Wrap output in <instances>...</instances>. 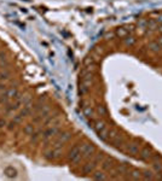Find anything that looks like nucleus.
<instances>
[{"instance_id":"nucleus-2","label":"nucleus","mask_w":162,"mask_h":181,"mask_svg":"<svg viewBox=\"0 0 162 181\" xmlns=\"http://www.w3.org/2000/svg\"><path fill=\"white\" fill-rule=\"evenodd\" d=\"M81 149V157L82 158H91L96 152V146L91 143H85L80 146Z\"/></svg>"},{"instance_id":"nucleus-8","label":"nucleus","mask_w":162,"mask_h":181,"mask_svg":"<svg viewBox=\"0 0 162 181\" xmlns=\"http://www.w3.org/2000/svg\"><path fill=\"white\" fill-rule=\"evenodd\" d=\"M60 123V117L59 116H47V118L45 120V126H47V127H51V126H58Z\"/></svg>"},{"instance_id":"nucleus-29","label":"nucleus","mask_w":162,"mask_h":181,"mask_svg":"<svg viewBox=\"0 0 162 181\" xmlns=\"http://www.w3.org/2000/svg\"><path fill=\"white\" fill-rule=\"evenodd\" d=\"M93 63H94L93 57L87 56V57L84 59V65H85V67H90V65H93Z\"/></svg>"},{"instance_id":"nucleus-28","label":"nucleus","mask_w":162,"mask_h":181,"mask_svg":"<svg viewBox=\"0 0 162 181\" xmlns=\"http://www.w3.org/2000/svg\"><path fill=\"white\" fill-rule=\"evenodd\" d=\"M97 111H98V114L100 115V116H105V115L108 114V110L104 105H99V106L97 108Z\"/></svg>"},{"instance_id":"nucleus-4","label":"nucleus","mask_w":162,"mask_h":181,"mask_svg":"<svg viewBox=\"0 0 162 181\" xmlns=\"http://www.w3.org/2000/svg\"><path fill=\"white\" fill-rule=\"evenodd\" d=\"M81 158H82V157H81V149H80L79 145H75V146H73L69 151L68 159L72 163H78Z\"/></svg>"},{"instance_id":"nucleus-26","label":"nucleus","mask_w":162,"mask_h":181,"mask_svg":"<svg viewBox=\"0 0 162 181\" xmlns=\"http://www.w3.org/2000/svg\"><path fill=\"white\" fill-rule=\"evenodd\" d=\"M127 165L126 164H120L118 169H116V174H125V173H127Z\"/></svg>"},{"instance_id":"nucleus-18","label":"nucleus","mask_w":162,"mask_h":181,"mask_svg":"<svg viewBox=\"0 0 162 181\" xmlns=\"http://www.w3.org/2000/svg\"><path fill=\"white\" fill-rule=\"evenodd\" d=\"M84 115L86 117H91L92 118L93 117V115H94V110L92 106H90V105H87V106H84Z\"/></svg>"},{"instance_id":"nucleus-31","label":"nucleus","mask_w":162,"mask_h":181,"mask_svg":"<svg viewBox=\"0 0 162 181\" xmlns=\"http://www.w3.org/2000/svg\"><path fill=\"white\" fill-rule=\"evenodd\" d=\"M105 158V153L104 152H99L98 155H96V157H94V162L96 163H99V162H103V159Z\"/></svg>"},{"instance_id":"nucleus-21","label":"nucleus","mask_w":162,"mask_h":181,"mask_svg":"<svg viewBox=\"0 0 162 181\" xmlns=\"http://www.w3.org/2000/svg\"><path fill=\"white\" fill-rule=\"evenodd\" d=\"M34 132H35V129H34V126L33 124H26V126H24L23 133L26 134V135H32Z\"/></svg>"},{"instance_id":"nucleus-33","label":"nucleus","mask_w":162,"mask_h":181,"mask_svg":"<svg viewBox=\"0 0 162 181\" xmlns=\"http://www.w3.org/2000/svg\"><path fill=\"white\" fill-rule=\"evenodd\" d=\"M156 26H157V22H156V21H148V28L149 29L154 30L156 28Z\"/></svg>"},{"instance_id":"nucleus-12","label":"nucleus","mask_w":162,"mask_h":181,"mask_svg":"<svg viewBox=\"0 0 162 181\" xmlns=\"http://www.w3.org/2000/svg\"><path fill=\"white\" fill-rule=\"evenodd\" d=\"M139 152V145L138 144H135V143H132V144H128L127 145V153L129 155H137Z\"/></svg>"},{"instance_id":"nucleus-38","label":"nucleus","mask_w":162,"mask_h":181,"mask_svg":"<svg viewBox=\"0 0 162 181\" xmlns=\"http://www.w3.org/2000/svg\"><path fill=\"white\" fill-rule=\"evenodd\" d=\"M154 168H155L156 170H162V165H161L160 163H157V162H155V163H154Z\"/></svg>"},{"instance_id":"nucleus-37","label":"nucleus","mask_w":162,"mask_h":181,"mask_svg":"<svg viewBox=\"0 0 162 181\" xmlns=\"http://www.w3.org/2000/svg\"><path fill=\"white\" fill-rule=\"evenodd\" d=\"M5 126H7V122H6V120H5V118H0V128L5 127Z\"/></svg>"},{"instance_id":"nucleus-10","label":"nucleus","mask_w":162,"mask_h":181,"mask_svg":"<svg viewBox=\"0 0 162 181\" xmlns=\"http://www.w3.org/2000/svg\"><path fill=\"white\" fill-rule=\"evenodd\" d=\"M4 174L6 175L7 178H10V179H16L17 178V170L15 169L12 165H9V167L5 168Z\"/></svg>"},{"instance_id":"nucleus-13","label":"nucleus","mask_w":162,"mask_h":181,"mask_svg":"<svg viewBox=\"0 0 162 181\" xmlns=\"http://www.w3.org/2000/svg\"><path fill=\"white\" fill-rule=\"evenodd\" d=\"M82 76V79H81V83L82 85H87V86H90L91 82L93 81V75L92 73H87L85 75H81Z\"/></svg>"},{"instance_id":"nucleus-35","label":"nucleus","mask_w":162,"mask_h":181,"mask_svg":"<svg viewBox=\"0 0 162 181\" xmlns=\"http://www.w3.org/2000/svg\"><path fill=\"white\" fill-rule=\"evenodd\" d=\"M22 120H23V117L18 114V115H16V116H13V120H12V121H15V122L18 124V123H21V122H22Z\"/></svg>"},{"instance_id":"nucleus-41","label":"nucleus","mask_w":162,"mask_h":181,"mask_svg":"<svg viewBox=\"0 0 162 181\" xmlns=\"http://www.w3.org/2000/svg\"><path fill=\"white\" fill-rule=\"evenodd\" d=\"M157 30H159V32H160V33L162 34V24H161V26H160V27L157 28Z\"/></svg>"},{"instance_id":"nucleus-22","label":"nucleus","mask_w":162,"mask_h":181,"mask_svg":"<svg viewBox=\"0 0 162 181\" xmlns=\"http://www.w3.org/2000/svg\"><path fill=\"white\" fill-rule=\"evenodd\" d=\"M123 141H125V140H123V138H122V137H120V134H119L118 137H116V138H115V139H114L111 143H113V145H114V146L119 147V146H121V145L123 144Z\"/></svg>"},{"instance_id":"nucleus-14","label":"nucleus","mask_w":162,"mask_h":181,"mask_svg":"<svg viewBox=\"0 0 162 181\" xmlns=\"http://www.w3.org/2000/svg\"><path fill=\"white\" fill-rule=\"evenodd\" d=\"M5 93H6V95H7L10 99H11V98H16L17 94H18V89H17V87H13V86H12V87L6 88Z\"/></svg>"},{"instance_id":"nucleus-9","label":"nucleus","mask_w":162,"mask_h":181,"mask_svg":"<svg viewBox=\"0 0 162 181\" xmlns=\"http://www.w3.org/2000/svg\"><path fill=\"white\" fill-rule=\"evenodd\" d=\"M97 164H98V163H96L94 161H92V162H87L86 164H84L82 173H84V174H91V173H93L94 169H96V167H97Z\"/></svg>"},{"instance_id":"nucleus-19","label":"nucleus","mask_w":162,"mask_h":181,"mask_svg":"<svg viewBox=\"0 0 162 181\" xmlns=\"http://www.w3.org/2000/svg\"><path fill=\"white\" fill-rule=\"evenodd\" d=\"M128 178H129V179H132V180H139V179L141 178V173L139 172L138 169H133L132 172L129 173Z\"/></svg>"},{"instance_id":"nucleus-20","label":"nucleus","mask_w":162,"mask_h":181,"mask_svg":"<svg viewBox=\"0 0 162 181\" xmlns=\"http://www.w3.org/2000/svg\"><path fill=\"white\" fill-rule=\"evenodd\" d=\"M98 134V137L100 140H104V141H108V135H109V129L108 128H104L102 132H99L97 133Z\"/></svg>"},{"instance_id":"nucleus-27","label":"nucleus","mask_w":162,"mask_h":181,"mask_svg":"<svg viewBox=\"0 0 162 181\" xmlns=\"http://www.w3.org/2000/svg\"><path fill=\"white\" fill-rule=\"evenodd\" d=\"M135 41H137V40H135L133 36H128V35H127V36H126V39H125V44L127 45V46H133V45L135 44Z\"/></svg>"},{"instance_id":"nucleus-15","label":"nucleus","mask_w":162,"mask_h":181,"mask_svg":"<svg viewBox=\"0 0 162 181\" xmlns=\"http://www.w3.org/2000/svg\"><path fill=\"white\" fill-rule=\"evenodd\" d=\"M128 32L129 30L126 27H119L118 29H116L115 34H116V36H119V38H126L128 35Z\"/></svg>"},{"instance_id":"nucleus-1","label":"nucleus","mask_w":162,"mask_h":181,"mask_svg":"<svg viewBox=\"0 0 162 181\" xmlns=\"http://www.w3.org/2000/svg\"><path fill=\"white\" fill-rule=\"evenodd\" d=\"M72 138V133L70 132H60L56 135V139L53 141V147H62L63 145Z\"/></svg>"},{"instance_id":"nucleus-5","label":"nucleus","mask_w":162,"mask_h":181,"mask_svg":"<svg viewBox=\"0 0 162 181\" xmlns=\"http://www.w3.org/2000/svg\"><path fill=\"white\" fill-rule=\"evenodd\" d=\"M58 133H59L58 126H51V127H48L45 132H42V139L45 140V141H48L50 139L56 137Z\"/></svg>"},{"instance_id":"nucleus-6","label":"nucleus","mask_w":162,"mask_h":181,"mask_svg":"<svg viewBox=\"0 0 162 181\" xmlns=\"http://www.w3.org/2000/svg\"><path fill=\"white\" fill-rule=\"evenodd\" d=\"M139 157L143 161H148L149 158L153 157V149L150 146H145L139 151Z\"/></svg>"},{"instance_id":"nucleus-42","label":"nucleus","mask_w":162,"mask_h":181,"mask_svg":"<svg viewBox=\"0 0 162 181\" xmlns=\"http://www.w3.org/2000/svg\"><path fill=\"white\" fill-rule=\"evenodd\" d=\"M21 11H22V12H26V13H27V9H21Z\"/></svg>"},{"instance_id":"nucleus-11","label":"nucleus","mask_w":162,"mask_h":181,"mask_svg":"<svg viewBox=\"0 0 162 181\" xmlns=\"http://www.w3.org/2000/svg\"><path fill=\"white\" fill-rule=\"evenodd\" d=\"M93 128H94L96 132L99 133V132H102L104 128H107V124H105L104 121L97 120V121H94V122H93Z\"/></svg>"},{"instance_id":"nucleus-16","label":"nucleus","mask_w":162,"mask_h":181,"mask_svg":"<svg viewBox=\"0 0 162 181\" xmlns=\"http://www.w3.org/2000/svg\"><path fill=\"white\" fill-rule=\"evenodd\" d=\"M149 50L151 52H155V53H157L160 52L161 50H162V46L157 42V41H153V42H150L149 44Z\"/></svg>"},{"instance_id":"nucleus-32","label":"nucleus","mask_w":162,"mask_h":181,"mask_svg":"<svg viewBox=\"0 0 162 181\" xmlns=\"http://www.w3.org/2000/svg\"><path fill=\"white\" fill-rule=\"evenodd\" d=\"M10 76H11V74H10L9 70H4V71L0 73V80H3V81L4 80H9Z\"/></svg>"},{"instance_id":"nucleus-39","label":"nucleus","mask_w":162,"mask_h":181,"mask_svg":"<svg viewBox=\"0 0 162 181\" xmlns=\"http://www.w3.org/2000/svg\"><path fill=\"white\" fill-rule=\"evenodd\" d=\"M155 21L157 22V23H161V24H162V13H160L159 16L156 17V19H155Z\"/></svg>"},{"instance_id":"nucleus-24","label":"nucleus","mask_w":162,"mask_h":181,"mask_svg":"<svg viewBox=\"0 0 162 181\" xmlns=\"http://www.w3.org/2000/svg\"><path fill=\"white\" fill-rule=\"evenodd\" d=\"M119 135V132L118 129H110L109 130V135H108V140L109 141H113V140Z\"/></svg>"},{"instance_id":"nucleus-23","label":"nucleus","mask_w":162,"mask_h":181,"mask_svg":"<svg viewBox=\"0 0 162 181\" xmlns=\"http://www.w3.org/2000/svg\"><path fill=\"white\" fill-rule=\"evenodd\" d=\"M9 65V60L6 58V56H5L4 53H0V67L1 68H6Z\"/></svg>"},{"instance_id":"nucleus-3","label":"nucleus","mask_w":162,"mask_h":181,"mask_svg":"<svg viewBox=\"0 0 162 181\" xmlns=\"http://www.w3.org/2000/svg\"><path fill=\"white\" fill-rule=\"evenodd\" d=\"M60 156H62V150H60V147H52V149L46 150L44 152V158L47 161L58 159Z\"/></svg>"},{"instance_id":"nucleus-7","label":"nucleus","mask_w":162,"mask_h":181,"mask_svg":"<svg viewBox=\"0 0 162 181\" xmlns=\"http://www.w3.org/2000/svg\"><path fill=\"white\" fill-rule=\"evenodd\" d=\"M115 167V159L111 157H107L103 159L102 162V169L103 170H110Z\"/></svg>"},{"instance_id":"nucleus-25","label":"nucleus","mask_w":162,"mask_h":181,"mask_svg":"<svg viewBox=\"0 0 162 181\" xmlns=\"http://www.w3.org/2000/svg\"><path fill=\"white\" fill-rule=\"evenodd\" d=\"M141 178H143L144 180H153L154 174H153V172H150V170H145V172L141 174Z\"/></svg>"},{"instance_id":"nucleus-43","label":"nucleus","mask_w":162,"mask_h":181,"mask_svg":"<svg viewBox=\"0 0 162 181\" xmlns=\"http://www.w3.org/2000/svg\"><path fill=\"white\" fill-rule=\"evenodd\" d=\"M23 1H30V0H23Z\"/></svg>"},{"instance_id":"nucleus-36","label":"nucleus","mask_w":162,"mask_h":181,"mask_svg":"<svg viewBox=\"0 0 162 181\" xmlns=\"http://www.w3.org/2000/svg\"><path fill=\"white\" fill-rule=\"evenodd\" d=\"M16 126H17V123L15 122V121H12V122H10V123L7 124V129H9V130H13L15 128H16Z\"/></svg>"},{"instance_id":"nucleus-30","label":"nucleus","mask_w":162,"mask_h":181,"mask_svg":"<svg viewBox=\"0 0 162 181\" xmlns=\"http://www.w3.org/2000/svg\"><path fill=\"white\" fill-rule=\"evenodd\" d=\"M90 90V86H87V85H82L81 83V86H80V89H79V93L81 94V95H84V94H86Z\"/></svg>"},{"instance_id":"nucleus-34","label":"nucleus","mask_w":162,"mask_h":181,"mask_svg":"<svg viewBox=\"0 0 162 181\" xmlns=\"http://www.w3.org/2000/svg\"><path fill=\"white\" fill-rule=\"evenodd\" d=\"M40 134H41V133H40V132H38V133H33L32 135H30V137H32V141L33 143H37L38 141V139H39V137H40Z\"/></svg>"},{"instance_id":"nucleus-17","label":"nucleus","mask_w":162,"mask_h":181,"mask_svg":"<svg viewBox=\"0 0 162 181\" xmlns=\"http://www.w3.org/2000/svg\"><path fill=\"white\" fill-rule=\"evenodd\" d=\"M92 178L94 179V180H105V179H108V176L105 175V173H104V170H97V172H94V174L92 175Z\"/></svg>"},{"instance_id":"nucleus-40","label":"nucleus","mask_w":162,"mask_h":181,"mask_svg":"<svg viewBox=\"0 0 162 181\" xmlns=\"http://www.w3.org/2000/svg\"><path fill=\"white\" fill-rule=\"evenodd\" d=\"M157 42H159V44L161 45V46H162V35H161V36H160L159 39H157Z\"/></svg>"}]
</instances>
